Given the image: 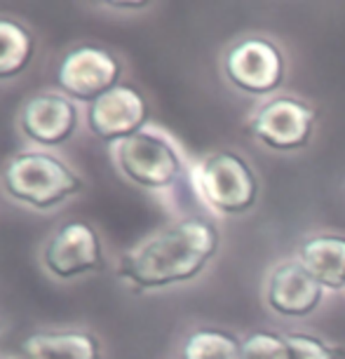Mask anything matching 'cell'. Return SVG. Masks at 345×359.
I'll return each mask as SVG.
<instances>
[{"label": "cell", "mask_w": 345, "mask_h": 359, "mask_svg": "<svg viewBox=\"0 0 345 359\" xmlns=\"http://www.w3.org/2000/svg\"><path fill=\"white\" fill-rule=\"evenodd\" d=\"M43 270L57 282H73L87 275H97L106 266L101 237L90 223H62L47 237L40 252Z\"/></svg>", "instance_id": "cell-4"}, {"label": "cell", "mask_w": 345, "mask_h": 359, "mask_svg": "<svg viewBox=\"0 0 345 359\" xmlns=\"http://www.w3.org/2000/svg\"><path fill=\"white\" fill-rule=\"evenodd\" d=\"M113 162L125 181L146 191L169 188L181 176V155L160 132L141 130L111 148Z\"/></svg>", "instance_id": "cell-3"}, {"label": "cell", "mask_w": 345, "mask_h": 359, "mask_svg": "<svg viewBox=\"0 0 345 359\" xmlns=\"http://www.w3.org/2000/svg\"><path fill=\"white\" fill-rule=\"evenodd\" d=\"M282 57L266 40L252 38L235 45L226 57V73L240 90L266 94L282 80Z\"/></svg>", "instance_id": "cell-9"}, {"label": "cell", "mask_w": 345, "mask_h": 359, "mask_svg": "<svg viewBox=\"0 0 345 359\" xmlns=\"http://www.w3.org/2000/svg\"><path fill=\"white\" fill-rule=\"evenodd\" d=\"M195 188L214 212L238 214L252 207L256 181L249 167L233 153H214L195 167Z\"/></svg>", "instance_id": "cell-6"}, {"label": "cell", "mask_w": 345, "mask_h": 359, "mask_svg": "<svg viewBox=\"0 0 345 359\" xmlns=\"http://www.w3.org/2000/svg\"><path fill=\"white\" fill-rule=\"evenodd\" d=\"M299 263L322 287H345V240L343 237H315L301 247Z\"/></svg>", "instance_id": "cell-13"}, {"label": "cell", "mask_w": 345, "mask_h": 359, "mask_svg": "<svg viewBox=\"0 0 345 359\" xmlns=\"http://www.w3.org/2000/svg\"><path fill=\"white\" fill-rule=\"evenodd\" d=\"M0 188L15 205L47 214L76 200L83 193L85 181L52 151L24 148L3 165Z\"/></svg>", "instance_id": "cell-2"}, {"label": "cell", "mask_w": 345, "mask_h": 359, "mask_svg": "<svg viewBox=\"0 0 345 359\" xmlns=\"http://www.w3.org/2000/svg\"><path fill=\"white\" fill-rule=\"evenodd\" d=\"M80 123L78 104L62 92H38L19 108L17 127L33 148L52 151L76 137Z\"/></svg>", "instance_id": "cell-7"}, {"label": "cell", "mask_w": 345, "mask_h": 359, "mask_svg": "<svg viewBox=\"0 0 345 359\" xmlns=\"http://www.w3.org/2000/svg\"><path fill=\"white\" fill-rule=\"evenodd\" d=\"M184 359H240V343L221 331H195L184 343Z\"/></svg>", "instance_id": "cell-15"}, {"label": "cell", "mask_w": 345, "mask_h": 359, "mask_svg": "<svg viewBox=\"0 0 345 359\" xmlns=\"http://www.w3.org/2000/svg\"><path fill=\"white\" fill-rule=\"evenodd\" d=\"M36 54L33 33L22 22L0 15V83L15 80L29 69Z\"/></svg>", "instance_id": "cell-14"}, {"label": "cell", "mask_w": 345, "mask_h": 359, "mask_svg": "<svg viewBox=\"0 0 345 359\" xmlns=\"http://www.w3.org/2000/svg\"><path fill=\"white\" fill-rule=\"evenodd\" d=\"M22 359H101V343L90 331H38L19 343Z\"/></svg>", "instance_id": "cell-12"}, {"label": "cell", "mask_w": 345, "mask_h": 359, "mask_svg": "<svg viewBox=\"0 0 345 359\" xmlns=\"http://www.w3.org/2000/svg\"><path fill=\"white\" fill-rule=\"evenodd\" d=\"M313 111L294 99H275L256 113L252 130L263 144L289 151L306 144L313 130Z\"/></svg>", "instance_id": "cell-10"}, {"label": "cell", "mask_w": 345, "mask_h": 359, "mask_svg": "<svg viewBox=\"0 0 345 359\" xmlns=\"http://www.w3.org/2000/svg\"><path fill=\"white\" fill-rule=\"evenodd\" d=\"M240 359H292L284 338L273 334H254L240 343Z\"/></svg>", "instance_id": "cell-16"}, {"label": "cell", "mask_w": 345, "mask_h": 359, "mask_svg": "<svg viewBox=\"0 0 345 359\" xmlns=\"http://www.w3.org/2000/svg\"><path fill=\"white\" fill-rule=\"evenodd\" d=\"M85 120L92 137L113 148L120 141L146 130L148 104L141 97V92L120 83L111 92H106L104 97H99L94 104L87 106Z\"/></svg>", "instance_id": "cell-8"}, {"label": "cell", "mask_w": 345, "mask_h": 359, "mask_svg": "<svg viewBox=\"0 0 345 359\" xmlns=\"http://www.w3.org/2000/svg\"><path fill=\"white\" fill-rule=\"evenodd\" d=\"M284 341L289 345V355H292V359H336L334 352L313 336L294 334V336H287Z\"/></svg>", "instance_id": "cell-17"}, {"label": "cell", "mask_w": 345, "mask_h": 359, "mask_svg": "<svg viewBox=\"0 0 345 359\" xmlns=\"http://www.w3.org/2000/svg\"><path fill=\"white\" fill-rule=\"evenodd\" d=\"M322 284L301 263H282L268 280V303L275 313L301 317L322 301Z\"/></svg>", "instance_id": "cell-11"}, {"label": "cell", "mask_w": 345, "mask_h": 359, "mask_svg": "<svg viewBox=\"0 0 345 359\" xmlns=\"http://www.w3.org/2000/svg\"><path fill=\"white\" fill-rule=\"evenodd\" d=\"M123 64L113 52L99 45H80L64 54L57 66V92L76 104H94L99 97L120 85Z\"/></svg>", "instance_id": "cell-5"}, {"label": "cell", "mask_w": 345, "mask_h": 359, "mask_svg": "<svg viewBox=\"0 0 345 359\" xmlns=\"http://www.w3.org/2000/svg\"><path fill=\"white\" fill-rule=\"evenodd\" d=\"M219 245L212 223L184 219L144 237L120 256L118 277L134 291L167 289L193 280Z\"/></svg>", "instance_id": "cell-1"}]
</instances>
